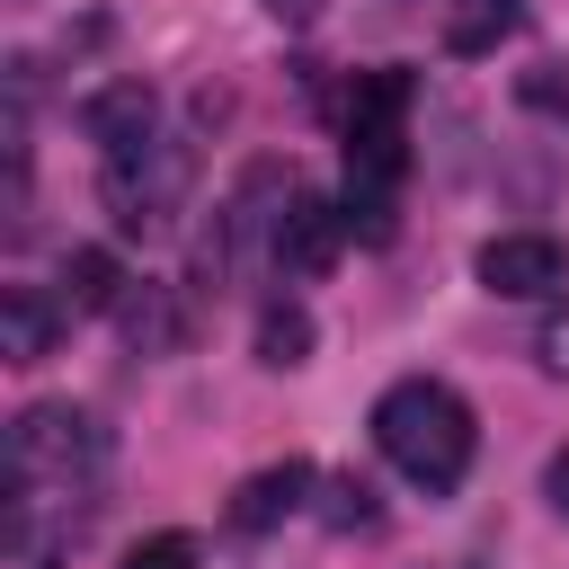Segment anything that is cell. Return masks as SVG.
<instances>
[{
  "label": "cell",
  "mask_w": 569,
  "mask_h": 569,
  "mask_svg": "<svg viewBox=\"0 0 569 569\" xmlns=\"http://www.w3.org/2000/svg\"><path fill=\"white\" fill-rule=\"evenodd\" d=\"M151 124H160V98H151V80H142V71L98 80V89L80 98V133H89L98 151H133V142H151Z\"/></svg>",
  "instance_id": "obj_6"
},
{
  "label": "cell",
  "mask_w": 569,
  "mask_h": 569,
  "mask_svg": "<svg viewBox=\"0 0 569 569\" xmlns=\"http://www.w3.org/2000/svg\"><path fill=\"white\" fill-rule=\"evenodd\" d=\"M187 187H196V151L187 142H160V133L133 142V151H107V169H98V204H107V222L124 240L169 231L187 213Z\"/></svg>",
  "instance_id": "obj_2"
},
{
  "label": "cell",
  "mask_w": 569,
  "mask_h": 569,
  "mask_svg": "<svg viewBox=\"0 0 569 569\" xmlns=\"http://www.w3.org/2000/svg\"><path fill=\"white\" fill-rule=\"evenodd\" d=\"M516 27H525V9H516V0H445V18H436V36H445V53H453V62L498 53Z\"/></svg>",
  "instance_id": "obj_10"
},
{
  "label": "cell",
  "mask_w": 569,
  "mask_h": 569,
  "mask_svg": "<svg viewBox=\"0 0 569 569\" xmlns=\"http://www.w3.org/2000/svg\"><path fill=\"white\" fill-rule=\"evenodd\" d=\"M116 569H196V533H142Z\"/></svg>",
  "instance_id": "obj_15"
},
{
  "label": "cell",
  "mask_w": 569,
  "mask_h": 569,
  "mask_svg": "<svg viewBox=\"0 0 569 569\" xmlns=\"http://www.w3.org/2000/svg\"><path fill=\"white\" fill-rule=\"evenodd\" d=\"M480 284L489 293H507V302H533V293H569V249L551 240V231H498V240H480Z\"/></svg>",
  "instance_id": "obj_4"
},
{
  "label": "cell",
  "mask_w": 569,
  "mask_h": 569,
  "mask_svg": "<svg viewBox=\"0 0 569 569\" xmlns=\"http://www.w3.org/2000/svg\"><path fill=\"white\" fill-rule=\"evenodd\" d=\"M107 453H116V436H107L98 409H80V400H36V409H18V427H9V480H18V489H71V480L107 471Z\"/></svg>",
  "instance_id": "obj_3"
},
{
  "label": "cell",
  "mask_w": 569,
  "mask_h": 569,
  "mask_svg": "<svg viewBox=\"0 0 569 569\" xmlns=\"http://www.w3.org/2000/svg\"><path fill=\"white\" fill-rule=\"evenodd\" d=\"M516 107L569 133V62H525V71H516Z\"/></svg>",
  "instance_id": "obj_13"
},
{
  "label": "cell",
  "mask_w": 569,
  "mask_h": 569,
  "mask_svg": "<svg viewBox=\"0 0 569 569\" xmlns=\"http://www.w3.org/2000/svg\"><path fill=\"white\" fill-rule=\"evenodd\" d=\"M311 489H320V480H311V462H302V453H284V462H267V471H249V480L231 489V525H240V533H276L284 516H302V507H311Z\"/></svg>",
  "instance_id": "obj_7"
},
{
  "label": "cell",
  "mask_w": 569,
  "mask_h": 569,
  "mask_svg": "<svg viewBox=\"0 0 569 569\" xmlns=\"http://www.w3.org/2000/svg\"><path fill=\"white\" fill-rule=\"evenodd\" d=\"M116 320H124V347H133V356H178V347L196 338V311H187L178 284H133V293L116 302Z\"/></svg>",
  "instance_id": "obj_8"
},
{
  "label": "cell",
  "mask_w": 569,
  "mask_h": 569,
  "mask_svg": "<svg viewBox=\"0 0 569 569\" xmlns=\"http://www.w3.org/2000/svg\"><path fill=\"white\" fill-rule=\"evenodd\" d=\"M62 293H44V284H9L0 293V356L9 365H44L53 356V338H62Z\"/></svg>",
  "instance_id": "obj_9"
},
{
  "label": "cell",
  "mask_w": 569,
  "mask_h": 569,
  "mask_svg": "<svg viewBox=\"0 0 569 569\" xmlns=\"http://www.w3.org/2000/svg\"><path fill=\"white\" fill-rule=\"evenodd\" d=\"M382 507H373V480H356V471H338L329 489H320V525H338V533H365Z\"/></svg>",
  "instance_id": "obj_14"
},
{
  "label": "cell",
  "mask_w": 569,
  "mask_h": 569,
  "mask_svg": "<svg viewBox=\"0 0 569 569\" xmlns=\"http://www.w3.org/2000/svg\"><path fill=\"white\" fill-rule=\"evenodd\" d=\"M542 498H551V516L569 525V445H560V453L542 462Z\"/></svg>",
  "instance_id": "obj_17"
},
{
  "label": "cell",
  "mask_w": 569,
  "mask_h": 569,
  "mask_svg": "<svg viewBox=\"0 0 569 569\" xmlns=\"http://www.w3.org/2000/svg\"><path fill=\"white\" fill-rule=\"evenodd\" d=\"M320 9H329V0H267L276 27H320Z\"/></svg>",
  "instance_id": "obj_18"
},
{
  "label": "cell",
  "mask_w": 569,
  "mask_h": 569,
  "mask_svg": "<svg viewBox=\"0 0 569 569\" xmlns=\"http://www.w3.org/2000/svg\"><path fill=\"white\" fill-rule=\"evenodd\" d=\"M533 356H542V373H560V382H569V293H560V302H551V320L533 329Z\"/></svg>",
  "instance_id": "obj_16"
},
{
  "label": "cell",
  "mask_w": 569,
  "mask_h": 569,
  "mask_svg": "<svg viewBox=\"0 0 569 569\" xmlns=\"http://www.w3.org/2000/svg\"><path fill=\"white\" fill-rule=\"evenodd\" d=\"M62 302H71V311H116V302H124L116 249H71V258H62Z\"/></svg>",
  "instance_id": "obj_11"
},
{
  "label": "cell",
  "mask_w": 569,
  "mask_h": 569,
  "mask_svg": "<svg viewBox=\"0 0 569 569\" xmlns=\"http://www.w3.org/2000/svg\"><path fill=\"white\" fill-rule=\"evenodd\" d=\"M373 445H382V462L400 480H418L427 498H445V489H462V471L480 453V427H471V400L453 382L409 373V382H391L373 400Z\"/></svg>",
  "instance_id": "obj_1"
},
{
  "label": "cell",
  "mask_w": 569,
  "mask_h": 569,
  "mask_svg": "<svg viewBox=\"0 0 569 569\" xmlns=\"http://www.w3.org/2000/svg\"><path fill=\"white\" fill-rule=\"evenodd\" d=\"M347 231H356L347 204H329V196H293V204L276 213V240H267V249H276L284 276H329L338 249H347Z\"/></svg>",
  "instance_id": "obj_5"
},
{
  "label": "cell",
  "mask_w": 569,
  "mask_h": 569,
  "mask_svg": "<svg viewBox=\"0 0 569 569\" xmlns=\"http://www.w3.org/2000/svg\"><path fill=\"white\" fill-rule=\"evenodd\" d=\"M311 338H320V329H311L302 302H267V311H258V365H267V373L311 365Z\"/></svg>",
  "instance_id": "obj_12"
}]
</instances>
